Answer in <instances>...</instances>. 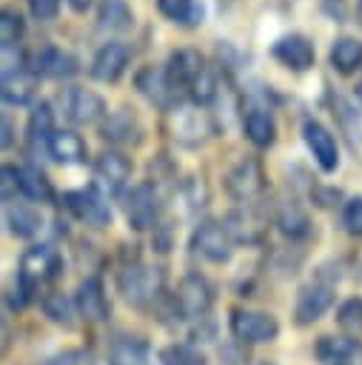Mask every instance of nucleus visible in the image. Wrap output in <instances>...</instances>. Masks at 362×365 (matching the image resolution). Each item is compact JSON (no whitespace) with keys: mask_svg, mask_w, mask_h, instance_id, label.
Listing matches in <instances>:
<instances>
[{"mask_svg":"<svg viewBox=\"0 0 362 365\" xmlns=\"http://www.w3.org/2000/svg\"><path fill=\"white\" fill-rule=\"evenodd\" d=\"M60 106H63L66 120H71L74 125H94V123H103L111 114L105 100L97 91L83 88V86L63 88L60 91Z\"/></svg>","mask_w":362,"mask_h":365,"instance_id":"7ed1b4c3","label":"nucleus"},{"mask_svg":"<svg viewBox=\"0 0 362 365\" xmlns=\"http://www.w3.org/2000/svg\"><path fill=\"white\" fill-rule=\"evenodd\" d=\"M165 285V274L157 265H143L134 262L120 274V294L125 297V302H131L134 308H145L151 305Z\"/></svg>","mask_w":362,"mask_h":365,"instance_id":"f03ea898","label":"nucleus"},{"mask_svg":"<svg viewBox=\"0 0 362 365\" xmlns=\"http://www.w3.org/2000/svg\"><path fill=\"white\" fill-rule=\"evenodd\" d=\"M97 26L108 34H125L134 29V11L128 0H100L97 6Z\"/></svg>","mask_w":362,"mask_h":365,"instance_id":"5701e85b","label":"nucleus"},{"mask_svg":"<svg viewBox=\"0 0 362 365\" xmlns=\"http://www.w3.org/2000/svg\"><path fill=\"white\" fill-rule=\"evenodd\" d=\"M29 11L34 20H54L60 11V0H29Z\"/></svg>","mask_w":362,"mask_h":365,"instance_id":"c03bdc74","label":"nucleus"},{"mask_svg":"<svg viewBox=\"0 0 362 365\" xmlns=\"http://www.w3.org/2000/svg\"><path fill=\"white\" fill-rule=\"evenodd\" d=\"M271 54L291 71H308L316 60V51H314V43L305 37V34H282L274 46H271Z\"/></svg>","mask_w":362,"mask_h":365,"instance_id":"dca6fc26","label":"nucleus"},{"mask_svg":"<svg viewBox=\"0 0 362 365\" xmlns=\"http://www.w3.org/2000/svg\"><path fill=\"white\" fill-rule=\"evenodd\" d=\"M108 365H151V362H148V351L143 342L117 339L108 351Z\"/></svg>","mask_w":362,"mask_h":365,"instance_id":"c85d7f7f","label":"nucleus"},{"mask_svg":"<svg viewBox=\"0 0 362 365\" xmlns=\"http://www.w3.org/2000/svg\"><path fill=\"white\" fill-rule=\"evenodd\" d=\"M342 222H345V228H348L351 234L362 237V197H353V200L345 202V208H342Z\"/></svg>","mask_w":362,"mask_h":365,"instance_id":"79ce46f5","label":"nucleus"},{"mask_svg":"<svg viewBox=\"0 0 362 365\" xmlns=\"http://www.w3.org/2000/svg\"><path fill=\"white\" fill-rule=\"evenodd\" d=\"M134 86L137 91L157 108H165L171 111V103H174V86L165 74V66H143L137 74H134Z\"/></svg>","mask_w":362,"mask_h":365,"instance_id":"4468645a","label":"nucleus"},{"mask_svg":"<svg viewBox=\"0 0 362 365\" xmlns=\"http://www.w3.org/2000/svg\"><path fill=\"white\" fill-rule=\"evenodd\" d=\"M333 365H348V362H333Z\"/></svg>","mask_w":362,"mask_h":365,"instance_id":"09e8293b","label":"nucleus"},{"mask_svg":"<svg viewBox=\"0 0 362 365\" xmlns=\"http://www.w3.org/2000/svg\"><path fill=\"white\" fill-rule=\"evenodd\" d=\"M262 188H265V171H262L259 160H254V157L239 160L225 174V191L237 202H251Z\"/></svg>","mask_w":362,"mask_h":365,"instance_id":"6e6552de","label":"nucleus"},{"mask_svg":"<svg viewBox=\"0 0 362 365\" xmlns=\"http://www.w3.org/2000/svg\"><path fill=\"white\" fill-rule=\"evenodd\" d=\"M26 68L37 77H51V80H68L80 71V63L71 51H63L57 46H40L29 54Z\"/></svg>","mask_w":362,"mask_h":365,"instance_id":"0eeeda50","label":"nucleus"},{"mask_svg":"<svg viewBox=\"0 0 362 365\" xmlns=\"http://www.w3.org/2000/svg\"><path fill=\"white\" fill-rule=\"evenodd\" d=\"M17 194H23V188H20V168L17 165H3L0 168V197H3V202H11Z\"/></svg>","mask_w":362,"mask_h":365,"instance_id":"ea45409f","label":"nucleus"},{"mask_svg":"<svg viewBox=\"0 0 362 365\" xmlns=\"http://www.w3.org/2000/svg\"><path fill=\"white\" fill-rule=\"evenodd\" d=\"M46 148L54 157V163H60V165H80V163H86V154H88L83 137L77 131H68V128L54 131L48 137Z\"/></svg>","mask_w":362,"mask_h":365,"instance_id":"412c9836","label":"nucleus"},{"mask_svg":"<svg viewBox=\"0 0 362 365\" xmlns=\"http://www.w3.org/2000/svg\"><path fill=\"white\" fill-rule=\"evenodd\" d=\"M242 131H245V137H248L251 145L268 148L276 140V120H274V114L268 108H251L242 117Z\"/></svg>","mask_w":362,"mask_h":365,"instance_id":"393cba45","label":"nucleus"},{"mask_svg":"<svg viewBox=\"0 0 362 365\" xmlns=\"http://www.w3.org/2000/svg\"><path fill=\"white\" fill-rule=\"evenodd\" d=\"M180 194H182V200L188 202L191 211H200V208L208 202V188H205V182H202L200 177H188V180L182 182Z\"/></svg>","mask_w":362,"mask_h":365,"instance_id":"58836bf2","label":"nucleus"},{"mask_svg":"<svg viewBox=\"0 0 362 365\" xmlns=\"http://www.w3.org/2000/svg\"><path fill=\"white\" fill-rule=\"evenodd\" d=\"M26 60H29V54L20 48V43L0 46V63H3V74H11V71L26 68Z\"/></svg>","mask_w":362,"mask_h":365,"instance_id":"a19ab883","label":"nucleus"},{"mask_svg":"<svg viewBox=\"0 0 362 365\" xmlns=\"http://www.w3.org/2000/svg\"><path fill=\"white\" fill-rule=\"evenodd\" d=\"M128 63H131V48H128L125 43L111 40V43H105V46L97 48V54L91 57L88 71H91V77L100 80V83H117V80L125 74Z\"/></svg>","mask_w":362,"mask_h":365,"instance_id":"ddd939ff","label":"nucleus"},{"mask_svg":"<svg viewBox=\"0 0 362 365\" xmlns=\"http://www.w3.org/2000/svg\"><path fill=\"white\" fill-rule=\"evenodd\" d=\"M205 68H208V66H205V57H202L197 48H177V51L168 54V63H165V74H168L174 91H177V88H185V91H188L191 83H194Z\"/></svg>","mask_w":362,"mask_h":365,"instance_id":"a211bd4d","label":"nucleus"},{"mask_svg":"<svg viewBox=\"0 0 362 365\" xmlns=\"http://www.w3.org/2000/svg\"><path fill=\"white\" fill-rule=\"evenodd\" d=\"M302 140H305V145H308L314 163H316L325 174H331V171L339 168V148H336V140H333V134H331L319 120H305V123H302Z\"/></svg>","mask_w":362,"mask_h":365,"instance_id":"f8f14e48","label":"nucleus"},{"mask_svg":"<svg viewBox=\"0 0 362 365\" xmlns=\"http://www.w3.org/2000/svg\"><path fill=\"white\" fill-rule=\"evenodd\" d=\"M63 200H66V208L91 228H105L111 222V208L105 197H100L97 191H68L63 194Z\"/></svg>","mask_w":362,"mask_h":365,"instance_id":"2eb2a0df","label":"nucleus"},{"mask_svg":"<svg viewBox=\"0 0 362 365\" xmlns=\"http://www.w3.org/2000/svg\"><path fill=\"white\" fill-rule=\"evenodd\" d=\"M91 177H94V191L100 197H114L131 180V160L120 151H103L94 160Z\"/></svg>","mask_w":362,"mask_h":365,"instance_id":"39448f33","label":"nucleus"},{"mask_svg":"<svg viewBox=\"0 0 362 365\" xmlns=\"http://www.w3.org/2000/svg\"><path fill=\"white\" fill-rule=\"evenodd\" d=\"M276 225H279V231H282L285 237H291V240H299V237H305V234L311 231L308 217H305L296 205H285V208L276 214Z\"/></svg>","mask_w":362,"mask_h":365,"instance_id":"473e14b6","label":"nucleus"},{"mask_svg":"<svg viewBox=\"0 0 362 365\" xmlns=\"http://www.w3.org/2000/svg\"><path fill=\"white\" fill-rule=\"evenodd\" d=\"M228 231L234 234V240L239 242V240H245V242H254L259 234H262V222L257 220V217H251V214H231L228 217Z\"/></svg>","mask_w":362,"mask_h":365,"instance_id":"e433bc0d","label":"nucleus"},{"mask_svg":"<svg viewBox=\"0 0 362 365\" xmlns=\"http://www.w3.org/2000/svg\"><path fill=\"white\" fill-rule=\"evenodd\" d=\"M162 362H165V365H202V359H200L191 348H185V345H171V348H165V351H162Z\"/></svg>","mask_w":362,"mask_h":365,"instance_id":"37998d69","label":"nucleus"},{"mask_svg":"<svg viewBox=\"0 0 362 365\" xmlns=\"http://www.w3.org/2000/svg\"><path fill=\"white\" fill-rule=\"evenodd\" d=\"M328 60H331V68L336 74H353L362 68V40L359 37H351V34H342L331 43V51H328Z\"/></svg>","mask_w":362,"mask_h":365,"instance_id":"4be33fe9","label":"nucleus"},{"mask_svg":"<svg viewBox=\"0 0 362 365\" xmlns=\"http://www.w3.org/2000/svg\"><path fill=\"white\" fill-rule=\"evenodd\" d=\"M231 334L239 342H271L279 334V322H276V317H271L265 311H242V308H237L231 314Z\"/></svg>","mask_w":362,"mask_h":365,"instance_id":"1a4fd4ad","label":"nucleus"},{"mask_svg":"<svg viewBox=\"0 0 362 365\" xmlns=\"http://www.w3.org/2000/svg\"><path fill=\"white\" fill-rule=\"evenodd\" d=\"M3 103L6 106H29L37 94V74H31L29 68H20V71H11V74H3Z\"/></svg>","mask_w":362,"mask_h":365,"instance_id":"b1692460","label":"nucleus"},{"mask_svg":"<svg viewBox=\"0 0 362 365\" xmlns=\"http://www.w3.org/2000/svg\"><path fill=\"white\" fill-rule=\"evenodd\" d=\"M359 97H362V83H359Z\"/></svg>","mask_w":362,"mask_h":365,"instance_id":"8fccbe9b","label":"nucleus"},{"mask_svg":"<svg viewBox=\"0 0 362 365\" xmlns=\"http://www.w3.org/2000/svg\"><path fill=\"white\" fill-rule=\"evenodd\" d=\"M157 217H160V194H157V188L151 182L137 185L128 194V202H125L128 228H134V231L157 228Z\"/></svg>","mask_w":362,"mask_h":365,"instance_id":"9d476101","label":"nucleus"},{"mask_svg":"<svg viewBox=\"0 0 362 365\" xmlns=\"http://www.w3.org/2000/svg\"><path fill=\"white\" fill-rule=\"evenodd\" d=\"M157 9L162 17H168L182 29H197L205 17L202 0H157Z\"/></svg>","mask_w":362,"mask_h":365,"instance_id":"a878e982","label":"nucleus"},{"mask_svg":"<svg viewBox=\"0 0 362 365\" xmlns=\"http://www.w3.org/2000/svg\"><path fill=\"white\" fill-rule=\"evenodd\" d=\"M333 114H336V120L342 123V128H345V134H348V140H351V148H356V137L362 140V120H359L356 106L348 103L345 97H336V100H333Z\"/></svg>","mask_w":362,"mask_h":365,"instance_id":"7c9ffc66","label":"nucleus"},{"mask_svg":"<svg viewBox=\"0 0 362 365\" xmlns=\"http://www.w3.org/2000/svg\"><path fill=\"white\" fill-rule=\"evenodd\" d=\"M214 302V294H211V285L205 277L200 274H185L177 285V294H174V308L180 314V319H200L208 314Z\"/></svg>","mask_w":362,"mask_h":365,"instance_id":"423d86ee","label":"nucleus"},{"mask_svg":"<svg viewBox=\"0 0 362 365\" xmlns=\"http://www.w3.org/2000/svg\"><path fill=\"white\" fill-rule=\"evenodd\" d=\"M68 6H71V9L77 11V14H83V11H86V9L91 6V0H68Z\"/></svg>","mask_w":362,"mask_h":365,"instance_id":"de8ad7c7","label":"nucleus"},{"mask_svg":"<svg viewBox=\"0 0 362 365\" xmlns=\"http://www.w3.org/2000/svg\"><path fill=\"white\" fill-rule=\"evenodd\" d=\"M54 111H51V103L40 100L31 106L29 111V123H26V134L31 143H48V137L54 134Z\"/></svg>","mask_w":362,"mask_h":365,"instance_id":"cd10ccee","label":"nucleus"},{"mask_svg":"<svg viewBox=\"0 0 362 365\" xmlns=\"http://www.w3.org/2000/svg\"><path fill=\"white\" fill-rule=\"evenodd\" d=\"M11 140H14V125H11V120H9V117H3V137H0V145H3V148H9V145H11Z\"/></svg>","mask_w":362,"mask_h":365,"instance_id":"49530a36","label":"nucleus"},{"mask_svg":"<svg viewBox=\"0 0 362 365\" xmlns=\"http://www.w3.org/2000/svg\"><path fill=\"white\" fill-rule=\"evenodd\" d=\"M165 131L180 145L197 148L214 134V123L200 106H177L165 114Z\"/></svg>","mask_w":362,"mask_h":365,"instance_id":"f257e3e1","label":"nucleus"},{"mask_svg":"<svg viewBox=\"0 0 362 365\" xmlns=\"http://www.w3.org/2000/svg\"><path fill=\"white\" fill-rule=\"evenodd\" d=\"M336 325L353 339L362 334V297H351L336 311Z\"/></svg>","mask_w":362,"mask_h":365,"instance_id":"2f4dec72","label":"nucleus"},{"mask_svg":"<svg viewBox=\"0 0 362 365\" xmlns=\"http://www.w3.org/2000/svg\"><path fill=\"white\" fill-rule=\"evenodd\" d=\"M6 225H9V231L14 237L29 240V237H34L43 228V217L31 205H9L6 208Z\"/></svg>","mask_w":362,"mask_h":365,"instance_id":"bb28decb","label":"nucleus"},{"mask_svg":"<svg viewBox=\"0 0 362 365\" xmlns=\"http://www.w3.org/2000/svg\"><path fill=\"white\" fill-rule=\"evenodd\" d=\"M356 351V345H353V339L351 336H322L319 339V345H316V354H319V359H325V362H345L351 354Z\"/></svg>","mask_w":362,"mask_h":365,"instance_id":"72a5a7b5","label":"nucleus"},{"mask_svg":"<svg viewBox=\"0 0 362 365\" xmlns=\"http://www.w3.org/2000/svg\"><path fill=\"white\" fill-rule=\"evenodd\" d=\"M20 188L29 200H40V202L51 200V182L37 165H20Z\"/></svg>","mask_w":362,"mask_h":365,"instance_id":"c756f323","label":"nucleus"},{"mask_svg":"<svg viewBox=\"0 0 362 365\" xmlns=\"http://www.w3.org/2000/svg\"><path fill=\"white\" fill-rule=\"evenodd\" d=\"M83 354L80 351H66V354H57V356H51V359H46L43 365H83Z\"/></svg>","mask_w":362,"mask_h":365,"instance_id":"a18cd8bd","label":"nucleus"},{"mask_svg":"<svg viewBox=\"0 0 362 365\" xmlns=\"http://www.w3.org/2000/svg\"><path fill=\"white\" fill-rule=\"evenodd\" d=\"M331 302H333V291H331L328 285H322V282H311V285H305V288L299 291V297H296V308H294L296 322H299V325H311V322H316V319L331 308Z\"/></svg>","mask_w":362,"mask_h":365,"instance_id":"6ab92c4d","label":"nucleus"},{"mask_svg":"<svg viewBox=\"0 0 362 365\" xmlns=\"http://www.w3.org/2000/svg\"><path fill=\"white\" fill-rule=\"evenodd\" d=\"M234 245L237 240L225 222H202L191 234V251L208 262H228L234 254Z\"/></svg>","mask_w":362,"mask_h":365,"instance_id":"20e7f679","label":"nucleus"},{"mask_svg":"<svg viewBox=\"0 0 362 365\" xmlns=\"http://www.w3.org/2000/svg\"><path fill=\"white\" fill-rule=\"evenodd\" d=\"M57 271H60V254L51 245H34L23 254L20 268H17V279H23L34 291L43 279L57 277Z\"/></svg>","mask_w":362,"mask_h":365,"instance_id":"9b49d317","label":"nucleus"},{"mask_svg":"<svg viewBox=\"0 0 362 365\" xmlns=\"http://www.w3.org/2000/svg\"><path fill=\"white\" fill-rule=\"evenodd\" d=\"M217 91H219V83H217V74L211 71V68H205L194 83H191V88H188V97H191V103L194 106H208V103H214L217 100Z\"/></svg>","mask_w":362,"mask_h":365,"instance_id":"f704fd0d","label":"nucleus"},{"mask_svg":"<svg viewBox=\"0 0 362 365\" xmlns=\"http://www.w3.org/2000/svg\"><path fill=\"white\" fill-rule=\"evenodd\" d=\"M23 31H26V20H23V14H20V11L6 9V11L0 14V46L20 43Z\"/></svg>","mask_w":362,"mask_h":365,"instance_id":"4c0bfd02","label":"nucleus"},{"mask_svg":"<svg viewBox=\"0 0 362 365\" xmlns=\"http://www.w3.org/2000/svg\"><path fill=\"white\" fill-rule=\"evenodd\" d=\"M74 308H77V302L68 299L66 294H48V297L43 299V311H46V317H48L51 322H57V325H71Z\"/></svg>","mask_w":362,"mask_h":365,"instance_id":"c9c22d12","label":"nucleus"},{"mask_svg":"<svg viewBox=\"0 0 362 365\" xmlns=\"http://www.w3.org/2000/svg\"><path fill=\"white\" fill-rule=\"evenodd\" d=\"M100 137L114 145H140L143 143V125L131 108H117L100 123Z\"/></svg>","mask_w":362,"mask_h":365,"instance_id":"f3484780","label":"nucleus"},{"mask_svg":"<svg viewBox=\"0 0 362 365\" xmlns=\"http://www.w3.org/2000/svg\"><path fill=\"white\" fill-rule=\"evenodd\" d=\"M74 302H77V311L83 319L88 322H100L108 317V299H105V288L97 277H86L80 285H77V294H74Z\"/></svg>","mask_w":362,"mask_h":365,"instance_id":"aec40b11","label":"nucleus"}]
</instances>
